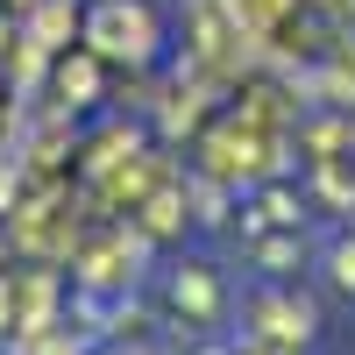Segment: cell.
I'll return each mask as SVG.
<instances>
[{
	"label": "cell",
	"mask_w": 355,
	"mask_h": 355,
	"mask_svg": "<svg viewBox=\"0 0 355 355\" xmlns=\"http://www.w3.org/2000/svg\"><path fill=\"white\" fill-rule=\"evenodd\" d=\"M341 284H355V249H341Z\"/></svg>",
	"instance_id": "6da1fadb"
}]
</instances>
